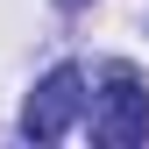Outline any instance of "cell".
<instances>
[{
  "mask_svg": "<svg viewBox=\"0 0 149 149\" xmlns=\"http://www.w3.org/2000/svg\"><path fill=\"white\" fill-rule=\"evenodd\" d=\"M85 71L78 64H57V71H43L36 78V92H29V107H22V135L29 142H57V135H71L78 128V114H85Z\"/></svg>",
  "mask_w": 149,
  "mask_h": 149,
  "instance_id": "cell-2",
  "label": "cell"
},
{
  "mask_svg": "<svg viewBox=\"0 0 149 149\" xmlns=\"http://www.w3.org/2000/svg\"><path fill=\"white\" fill-rule=\"evenodd\" d=\"M92 142H100V149L149 142V85H142L135 64H107L100 100H92Z\"/></svg>",
  "mask_w": 149,
  "mask_h": 149,
  "instance_id": "cell-1",
  "label": "cell"
},
{
  "mask_svg": "<svg viewBox=\"0 0 149 149\" xmlns=\"http://www.w3.org/2000/svg\"><path fill=\"white\" fill-rule=\"evenodd\" d=\"M57 7H85V0H57Z\"/></svg>",
  "mask_w": 149,
  "mask_h": 149,
  "instance_id": "cell-3",
  "label": "cell"
}]
</instances>
